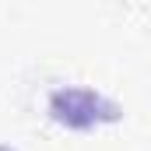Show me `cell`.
<instances>
[{"mask_svg":"<svg viewBox=\"0 0 151 151\" xmlns=\"http://www.w3.org/2000/svg\"><path fill=\"white\" fill-rule=\"evenodd\" d=\"M49 116L67 130H91L99 123H116L123 116V109L95 88L67 84L49 95Z\"/></svg>","mask_w":151,"mask_h":151,"instance_id":"obj_1","label":"cell"},{"mask_svg":"<svg viewBox=\"0 0 151 151\" xmlns=\"http://www.w3.org/2000/svg\"><path fill=\"white\" fill-rule=\"evenodd\" d=\"M0 151H14V148H11V144H0Z\"/></svg>","mask_w":151,"mask_h":151,"instance_id":"obj_2","label":"cell"}]
</instances>
